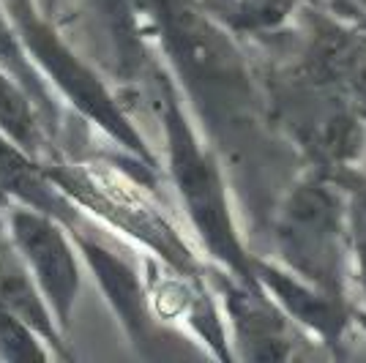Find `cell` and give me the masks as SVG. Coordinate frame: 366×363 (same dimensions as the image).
<instances>
[{
    "label": "cell",
    "mask_w": 366,
    "mask_h": 363,
    "mask_svg": "<svg viewBox=\"0 0 366 363\" xmlns=\"http://www.w3.org/2000/svg\"><path fill=\"white\" fill-rule=\"evenodd\" d=\"M151 85L164 139V169L189 227L211 265L254 282L257 252L249 249L244 229L235 219L227 169L219 153L199 131L194 115L189 112L175 79L164 66H151Z\"/></svg>",
    "instance_id": "1"
},
{
    "label": "cell",
    "mask_w": 366,
    "mask_h": 363,
    "mask_svg": "<svg viewBox=\"0 0 366 363\" xmlns=\"http://www.w3.org/2000/svg\"><path fill=\"white\" fill-rule=\"evenodd\" d=\"M276 262L342 303L352 295L355 224L347 189L334 175L304 166L268 213Z\"/></svg>",
    "instance_id": "2"
},
{
    "label": "cell",
    "mask_w": 366,
    "mask_h": 363,
    "mask_svg": "<svg viewBox=\"0 0 366 363\" xmlns=\"http://www.w3.org/2000/svg\"><path fill=\"white\" fill-rule=\"evenodd\" d=\"M3 6L14 22L28 58L36 66V71L46 79L52 93L63 104L71 106L82 121L109 136L137 164L156 172L159 156L145 142L132 115L123 109L121 99L104 82V76L88 63V58H82L69 44L61 28L41 9V0H3Z\"/></svg>",
    "instance_id": "3"
},
{
    "label": "cell",
    "mask_w": 366,
    "mask_h": 363,
    "mask_svg": "<svg viewBox=\"0 0 366 363\" xmlns=\"http://www.w3.org/2000/svg\"><path fill=\"white\" fill-rule=\"evenodd\" d=\"M69 232L76 243L85 271L93 276L96 287L104 295L109 312L115 314L137 355L148 361L178 355L172 331L153 312L145 268H139L132 246L91 216H85V222Z\"/></svg>",
    "instance_id": "4"
},
{
    "label": "cell",
    "mask_w": 366,
    "mask_h": 363,
    "mask_svg": "<svg viewBox=\"0 0 366 363\" xmlns=\"http://www.w3.org/2000/svg\"><path fill=\"white\" fill-rule=\"evenodd\" d=\"M0 208L9 241L14 243L22 262L33 273L55 322L63 333H69L85 279V265L71 232L49 213L28 208L14 199L0 197Z\"/></svg>",
    "instance_id": "5"
},
{
    "label": "cell",
    "mask_w": 366,
    "mask_h": 363,
    "mask_svg": "<svg viewBox=\"0 0 366 363\" xmlns=\"http://www.w3.org/2000/svg\"><path fill=\"white\" fill-rule=\"evenodd\" d=\"M205 282L214 289L224 312L227 342L235 347L232 358L246 361H285L295 355L298 325L274 298L252 279H241L216 265L205 268Z\"/></svg>",
    "instance_id": "6"
},
{
    "label": "cell",
    "mask_w": 366,
    "mask_h": 363,
    "mask_svg": "<svg viewBox=\"0 0 366 363\" xmlns=\"http://www.w3.org/2000/svg\"><path fill=\"white\" fill-rule=\"evenodd\" d=\"M254 282L265 289L274 303L287 317L306 331L317 336L322 347L336 349L352 328V306L325 295L322 289L312 287L309 282L298 279L285 265H279L274 257L254 254Z\"/></svg>",
    "instance_id": "7"
},
{
    "label": "cell",
    "mask_w": 366,
    "mask_h": 363,
    "mask_svg": "<svg viewBox=\"0 0 366 363\" xmlns=\"http://www.w3.org/2000/svg\"><path fill=\"white\" fill-rule=\"evenodd\" d=\"M0 306L16 314L22 322H28L52 349L55 361H74V352L69 347V333H63L61 325L55 322L33 273L22 262L14 243L9 241L6 229H0Z\"/></svg>",
    "instance_id": "8"
},
{
    "label": "cell",
    "mask_w": 366,
    "mask_h": 363,
    "mask_svg": "<svg viewBox=\"0 0 366 363\" xmlns=\"http://www.w3.org/2000/svg\"><path fill=\"white\" fill-rule=\"evenodd\" d=\"M315 61L331 74L339 91L350 101L352 112L366 126V31L364 28H342L325 25L315 41L312 52Z\"/></svg>",
    "instance_id": "9"
},
{
    "label": "cell",
    "mask_w": 366,
    "mask_h": 363,
    "mask_svg": "<svg viewBox=\"0 0 366 363\" xmlns=\"http://www.w3.org/2000/svg\"><path fill=\"white\" fill-rule=\"evenodd\" d=\"M0 136L41 164L63 156L61 145L46 129L39 104L3 66H0Z\"/></svg>",
    "instance_id": "10"
},
{
    "label": "cell",
    "mask_w": 366,
    "mask_h": 363,
    "mask_svg": "<svg viewBox=\"0 0 366 363\" xmlns=\"http://www.w3.org/2000/svg\"><path fill=\"white\" fill-rule=\"evenodd\" d=\"M0 66H3V69H6L19 85L33 96V101L39 104L41 115H44L49 134L55 136V142L61 145V151H63V136H66V131H69L66 106H63L61 99L52 93V88L46 85L44 76L36 71V66L31 63L28 52H25V46H22L19 36H16L14 22H11V16H9V11H6L3 0H0Z\"/></svg>",
    "instance_id": "11"
},
{
    "label": "cell",
    "mask_w": 366,
    "mask_h": 363,
    "mask_svg": "<svg viewBox=\"0 0 366 363\" xmlns=\"http://www.w3.org/2000/svg\"><path fill=\"white\" fill-rule=\"evenodd\" d=\"M0 361L3 363H44L55 361L46 342L28 322L0 306Z\"/></svg>",
    "instance_id": "12"
},
{
    "label": "cell",
    "mask_w": 366,
    "mask_h": 363,
    "mask_svg": "<svg viewBox=\"0 0 366 363\" xmlns=\"http://www.w3.org/2000/svg\"><path fill=\"white\" fill-rule=\"evenodd\" d=\"M336 181L347 189L355 232H366V166L355 164L352 169H347V172L336 175Z\"/></svg>",
    "instance_id": "13"
},
{
    "label": "cell",
    "mask_w": 366,
    "mask_h": 363,
    "mask_svg": "<svg viewBox=\"0 0 366 363\" xmlns=\"http://www.w3.org/2000/svg\"><path fill=\"white\" fill-rule=\"evenodd\" d=\"M352 295L366 301V232H355L352 243Z\"/></svg>",
    "instance_id": "14"
},
{
    "label": "cell",
    "mask_w": 366,
    "mask_h": 363,
    "mask_svg": "<svg viewBox=\"0 0 366 363\" xmlns=\"http://www.w3.org/2000/svg\"><path fill=\"white\" fill-rule=\"evenodd\" d=\"M352 328H358L361 333H366V306H361L358 301L352 306Z\"/></svg>",
    "instance_id": "15"
},
{
    "label": "cell",
    "mask_w": 366,
    "mask_h": 363,
    "mask_svg": "<svg viewBox=\"0 0 366 363\" xmlns=\"http://www.w3.org/2000/svg\"><path fill=\"white\" fill-rule=\"evenodd\" d=\"M0 229H3V208H0Z\"/></svg>",
    "instance_id": "16"
}]
</instances>
